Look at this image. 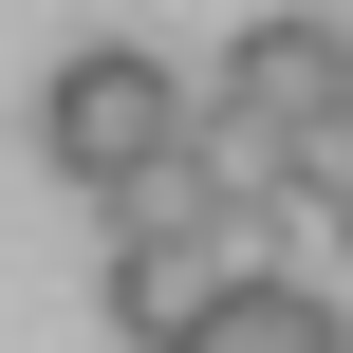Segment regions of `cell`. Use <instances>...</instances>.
<instances>
[{"instance_id": "1", "label": "cell", "mask_w": 353, "mask_h": 353, "mask_svg": "<svg viewBox=\"0 0 353 353\" xmlns=\"http://www.w3.org/2000/svg\"><path fill=\"white\" fill-rule=\"evenodd\" d=\"M186 74L149 56V37H74L56 74H37V168L56 186H93V205H149L168 168H186Z\"/></svg>"}, {"instance_id": "2", "label": "cell", "mask_w": 353, "mask_h": 353, "mask_svg": "<svg viewBox=\"0 0 353 353\" xmlns=\"http://www.w3.org/2000/svg\"><path fill=\"white\" fill-rule=\"evenodd\" d=\"M242 279H279V261H261V223H242V205H205L186 168H168L149 205H112V335L168 353L205 298H242Z\"/></svg>"}, {"instance_id": "3", "label": "cell", "mask_w": 353, "mask_h": 353, "mask_svg": "<svg viewBox=\"0 0 353 353\" xmlns=\"http://www.w3.org/2000/svg\"><path fill=\"white\" fill-rule=\"evenodd\" d=\"M205 130H242V149L316 168V149L353 130V19H316V0L242 19V37H223V93H205Z\"/></svg>"}, {"instance_id": "4", "label": "cell", "mask_w": 353, "mask_h": 353, "mask_svg": "<svg viewBox=\"0 0 353 353\" xmlns=\"http://www.w3.org/2000/svg\"><path fill=\"white\" fill-rule=\"evenodd\" d=\"M168 353H353V316L316 298V279H242V298H205Z\"/></svg>"}, {"instance_id": "5", "label": "cell", "mask_w": 353, "mask_h": 353, "mask_svg": "<svg viewBox=\"0 0 353 353\" xmlns=\"http://www.w3.org/2000/svg\"><path fill=\"white\" fill-rule=\"evenodd\" d=\"M298 205L335 223V261H353V130H335V149H316V168H298Z\"/></svg>"}]
</instances>
